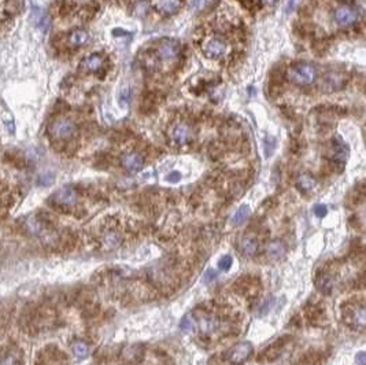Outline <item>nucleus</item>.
<instances>
[{
    "label": "nucleus",
    "instance_id": "obj_1",
    "mask_svg": "<svg viewBox=\"0 0 366 365\" xmlns=\"http://www.w3.org/2000/svg\"><path fill=\"white\" fill-rule=\"evenodd\" d=\"M317 77V70L310 63H298L288 69V79L298 85H310Z\"/></svg>",
    "mask_w": 366,
    "mask_h": 365
},
{
    "label": "nucleus",
    "instance_id": "obj_2",
    "mask_svg": "<svg viewBox=\"0 0 366 365\" xmlns=\"http://www.w3.org/2000/svg\"><path fill=\"white\" fill-rule=\"evenodd\" d=\"M50 135L56 140H69L76 133V124L69 118H58L48 128Z\"/></svg>",
    "mask_w": 366,
    "mask_h": 365
},
{
    "label": "nucleus",
    "instance_id": "obj_3",
    "mask_svg": "<svg viewBox=\"0 0 366 365\" xmlns=\"http://www.w3.org/2000/svg\"><path fill=\"white\" fill-rule=\"evenodd\" d=\"M202 50L210 58H222L228 53V41L221 36H211L202 43Z\"/></svg>",
    "mask_w": 366,
    "mask_h": 365
},
{
    "label": "nucleus",
    "instance_id": "obj_4",
    "mask_svg": "<svg viewBox=\"0 0 366 365\" xmlns=\"http://www.w3.org/2000/svg\"><path fill=\"white\" fill-rule=\"evenodd\" d=\"M169 139L177 146H184L192 139V128L186 122H177L170 128Z\"/></svg>",
    "mask_w": 366,
    "mask_h": 365
},
{
    "label": "nucleus",
    "instance_id": "obj_5",
    "mask_svg": "<svg viewBox=\"0 0 366 365\" xmlns=\"http://www.w3.org/2000/svg\"><path fill=\"white\" fill-rule=\"evenodd\" d=\"M335 21L339 27H351L358 21V11L351 6H340L335 10Z\"/></svg>",
    "mask_w": 366,
    "mask_h": 365
},
{
    "label": "nucleus",
    "instance_id": "obj_6",
    "mask_svg": "<svg viewBox=\"0 0 366 365\" xmlns=\"http://www.w3.org/2000/svg\"><path fill=\"white\" fill-rule=\"evenodd\" d=\"M253 354V345L250 342H243L233 346L232 350L229 353V361L235 365H240L246 363Z\"/></svg>",
    "mask_w": 366,
    "mask_h": 365
},
{
    "label": "nucleus",
    "instance_id": "obj_7",
    "mask_svg": "<svg viewBox=\"0 0 366 365\" xmlns=\"http://www.w3.org/2000/svg\"><path fill=\"white\" fill-rule=\"evenodd\" d=\"M179 53H180V46H179V43L173 40L162 41L157 48V54L163 62L174 59L179 55Z\"/></svg>",
    "mask_w": 366,
    "mask_h": 365
},
{
    "label": "nucleus",
    "instance_id": "obj_8",
    "mask_svg": "<svg viewBox=\"0 0 366 365\" xmlns=\"http://www.w3.org/2000/svg\"><path fill=\"white\" fill-rule=\"evenodd\" d=\"M53 202L60 206H72L77 202V193L72 187H63L53 194Z\"/></svg>",
    "mask_w": 366,
    "mask_h": 365
},
{
    "label": "nucleus",
    "instance_id": "obj_9",
    "mask_svg": "<svg viewBox=\"0 0 366 365\" xmlns=\"http://www.w3.org/2000/svg\"><path fill=\"white\" fill-rule=\"evenodd\" d=\"M154 8L163 15H172L180 10L181 0H151Z\"/></svg>",
    "mask_w": 366,
    "mask_h": 365
},
{
    "label": "nucleus",
    "instance_id": "obj_10",
    "mask_svg": "<svg viewBox=\"0 0 366 365\" xmlns=\"http://www.w3.org/2000/svg\"><path fill=\"white\" fill-rule=\"evenodd\" d=\"M121 164L129 172H137L143 168L144 160L139 153H127L121 157Z\"/></svg>",
    "mask_w": 366,
    "mask_h": 365
},
{
    "label": "nucleus",
    "instance_id": "obj_11",
    "mask_svg": "<svg viewBox=\"0 0 366 365\" xmlns=\"http://www.w3.org/2000/svg\"><path fill=\"white\" fill-rule=\"evenodd\" d=\"M102 67H103V58L98 54L89 55L81 62V69L88 72V73H96V72H99Z\"/></svg>",
    "mask_w": 366,
    "mask_h": 365
},
{
    "label": "nucleus",
    "instance_id": "obj_12",
    "mask_svg": "<svg viewBox=\"0 0 366 365\" xmlns=\"http://www.w3.org/2000/svg\"><path fill=\"white\" fill-rule=\"evenodd\" d=\"M89 33L87 30H82V29H77V30H73L70 36H69V43L70 46L73 47H82L88 44L89 41Z\"/></svg>",
    "mask_w": 366,
    "mask_h": 365
},
{
    "label": "nucleus",
    "instance_id": "obj_13",
    "mask_svg": "<svg viewBox=\"0 0 366 365\" xmlns=\"http://www.w3.org/2000/svg\"><path fill=\"white\" fill-rule=\"evenodd\" d=\"M266 252L272 258L280 259L286 255L287 249L283 242H280V240H273V242H270V243L267 245Z\"/></svg>",
    "mask_w": 366,
    "mask_h": 365
},
{
    "label": "nucleus",
    "instance_id": "obj_14",
    "mask_svg": "<svg viewBox=\"0 0 366 365\" xmlns=\"http://www.w3.org/2000/svg\"><path fill=\"white\" fill-rule=\"evenodd\" d=\"M240 250L244 253L246 255H253L258 250V242L254 239V238L246 236V238H243V240L240 242Z\"/></svg>",
    "mask_w": 366,
    "mask_h": 365
},
{
    "label": "nucleus",
    "instance_id": "obj_15",
    "mask_svg": "<svg viewBox=\"0 0 366 365\" xmlns=\"http://www.w3.org/2000/svg\"><path fill=\"white\" fill-rule=\"evenodd\" d=\"M354 325L360 328H366V306H357L354 309L353 316H351Z\"/></svg>",
    "mask_w": 366,
    "mask_h": 365
},
{
    "label": "nucleus",
    "instance_id": "obj_16",
    "mask_svg": "<svg viewBox=\"0 0 366 365\" xmlns=\"http://www.w3.org/2000/svg\"><path fill=\"white\" fill-rule=\"evenodd\" d=\"M347 155H348V148L346 147V144L343 141L335 143V146H333V160L341 164V162H344L347 160Z\"/></svg>",
    "mask_w": 366,
    "mask_h": 365
},
{
    "label": "nucleus",
    "instance_id": "obj_17",
    "mask_svg": "<svg viewBox=\"0 0 366 365\" xmlns=\"http://www.w3.org/2000/svg\"><path fill=\"white\" fill-rule=\"evenodd\" d=\"M315 180L313 179V176H310V174H300L299 177H298V187H299L302 191H310V190H313L314 187H315Z\"/></svg>",
    "mask_w": 366,
    "mask_h": 365
},
{
    "label": "nucleus",
    "instance_id": "obj_18",
    "mask_svg": "<svg viewBox=\"0 0 366 365\" xmlns=\"http://www.w3.org/2000/svg\"><path fill=\"white\" fill-rule=\"evenodd\" d=\"M72 349H73L74 356L80 360L85 359V357L88 356V352H89L87 343H85V342H82V340H76L73 345H72Z\"/></svg>",
    "mask_w": 366,
    "mask_h": 365
},
{
    "label": "nucleus",
    "instance_id": "obj_19",
    "mask_svg": "<svg viewBox=\"0 0 366 365\" xmlns=\"http://www.w3.org/2000/svg\"><path fill=\"white\" fill-rule=\"evenodd\" d=\"M317 285H318V288H320L321 291L331 292L333 288L332 278H331V276H326V275H322V276H320L318 280H317Z\"/></svg>",
    "mask_w": 366,
    "mask_h": 365
},
{
    "label": "nucleus",
    "instance_id": "obj_20",
    "mask_svg": "<svg viewBox=\"0 0 366 365\" xmlns=\"http://www.w3.org/2000/svg\"><path fill=\"white\" fill-rule=\"evenodd\" d=\"M248 216H250V207H248V206H241L239 210L236 212V214H235L233 223H235L236 225H239V224L244 223V221L248 219Z\"/></svg>",
    "mask_w": 366,
    "mask_h": 365
},
{
    "label": "nucleus",
    "instance_id": "obj_21",
    "mask_svg": "<svg viewBox=\"0 0 366 365\" xmlns=\"http://www.w3.org/2000/svg\"><path fill=\"white\" fill-rule=\"evenodd\" d=\"M21 360L18 354L15 353H7L3 356V360H1V365H20Z\"/></svg>",
    "mask_w": 366,
    "mask_h": 365
},
{
    "label": "nucleus",
    "instance_id": "obj_22",
    "mask_svg": "<svg viewBox=\"0 0 366 365\" xmlns=\"http://www.w3.org/2000/svg\"><path fill=\"white\" fill-rule=\"evenodd\" d=\"M233 259L231 255H224L222 258H220L218 261V268H220L221 271H228L231 266H232Z\"/></svg>",
    "mask_w": 366,
    "mask_h": 365
},
{
    "label": "nucleus",
    "instance_id": "obj_23",
    "mask_svg": "<svg viewBox=\"0 0 366 365\" xmlns=\"http://www.w3.org/2000/svg\"><path fill=\"white\" fill-rule=\"evenodd\" d=\"M326 213H328V207L325 205H322V203H318V205L314 206V214L317 216V217H325Z\"/></svg>",
    "mask_w": 366,
    "mask_h": 365
},
{
    "label": "nucleus",
    "instance_id": "obj_24",
    "mask_svg": "<svg viewBox=\"0 0 366 365\" xmlns=\"http://www.w3.org/2000/svg\"><path fill=\"white\" fill-rule=\"evenodd\" d=\"M217 278V272L215 271H213V269H209L206 273H205V279H203V281L205 283H210V281H213L214 279Z\"/></svg>",
    "mask_w": 366,
    "mask_h": 365
},
{
    "label": "nucleus",
    "instance_id": "obj_25",
    "mask_svg": "<svg viewBox=\"0 0 366 365\" xmlns=\"http://www.w3.org/2000/svg\"><path fill=\"white\" fill-rule=\"evenodd\" d=\"M355 363L358 365H366V352L357 353V356H355Z\"/></svg>",
    "mask_w": 366,
    "mask_h": 365
},
{
    "label": "nucleus",
    "instance_id": "obj_26",
    "mask_svg": "<svg viewBox=\"0 0 366 365\" xmlns=\"http://www.w3.org/2000/svg\"><path fill=\"white\" fill-rule=\"evenodd\" d=\"M180 179H181V176L179 172H172L169 176H167V181H170V183H176V181H179Z\"/></svg>",
    "mask_w": 366,
    "mask_h": 365
},
{
    "label": "nucleus",
    "instance_id": "obj_27",
    "mask_svg": "<svg viewBox=\"0 0 366 365\" xmlns=\"http://www.w3.org/2000/svg\"><path fill=\"white\" fill-rule=\"evenodd\" d=\"M267 1H270V3H272V1H274V0H267Z\"/></svg>",
    "mask_w": 366,
    "mask_h": 365
}]
</instances>
